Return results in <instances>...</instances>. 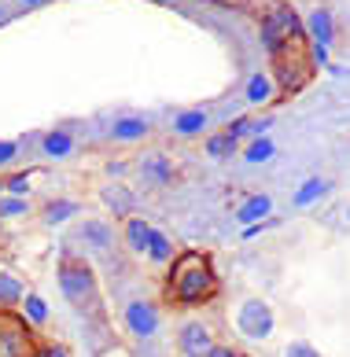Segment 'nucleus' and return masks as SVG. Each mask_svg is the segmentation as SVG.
Returning <instances> with one entry per match:
<instances>
[{
  "label": "nucleus",
  "mask_w": 350,
  "mask_h": 357,
  "mask_svg": "<svg viewBox=\"0 0 350 357\" xmlns=\"http://www.w3.org/2000/svg\"><path fill=\"white\" fill-rule=\"evenodd\" d=\"M19 214H26L22 199H4V203H0V218H19Z\"/></svg>",
  "instance_id": "obj_25"
},
{
  "label": "nucleus",
  "mask_w": 350,
  "mask_h": 357,
  "mask_svg": "<svg viewBox=\"0 0 350 357\" xmlns=\"http://www.w3.org/2000/svg\"><path fill=\"white\" fill-rule=\"evenodd\" d=\"M147 255H152L155 261H166V258H170V240H166L163 232H155V229H152V240H147Z\"/></svg>",
  "instance_id": "obj_23"
},
{
  "label": "nucleus",
  "mask_w": 350,
  "mask_h": 357,
  "mask_svg": "<svg viewBox=\"0 0 350 357\" xmlns=\"http://www.w3.org/2000/svg\"><path fill=\"white\" fill-rule=\"evenodd\" d=\"M233 148H236V137H233V133H221V137H210V140H207V155H210V158L233 155Z\"/></svg>",
  "instance_id": "obj_20"
},
{
  "label": "nucleus",
  "mask_w": 350,
  "mask_h": 357,
  "mask_svg": "<svg viewBox=\"0 0 350 357\" xmlns=\"http://www.w3.org/2000/svg\"><path fill=\"white\" fill-rule=\"evenodd\" d=\"M111 229H107V225L103 221H85L82 225V240L89 243V247H96V250H107V247H111Z\"/></svg>",
  "instance_id": "obj_13"
},
{
  "label": "nucleus",
  "mask_w": 350,
  "mask_h": 357,
  "mask_svg": "<svg viewBox=\"0 0 350 357\" xmlns=\"http://www.w3.org/2000/svg\"><path fill=\"white\" fill-rule=\"evenodd\" d=\"M236 328H240V335L251 339V342L269 339V335H273V328H277L269 302H262V298H247L244 306L236 310Z\"/></svg>",
  "instance_id": "obj_2"
},
{
  "label": "nucleus",
  "mask_w": 350,
  "mask_h": 357,
  "mask_svg": "<svg viewBox=\"0 0 350 357\" xmlns=\"http://www.w3.org/2000/svg\"><path fill=\"white\" fill-rule=\"evenodd\" d=\"M41 148H45V155H52V158H66L74 151V140H71V133H48L45 140H41Z\"/></svg>",
  "instance_id": "obj_16"
},
{
  "label": "nucleus",
  "mask_w": 350,
  "mask_h": 357,
  "mask_svg": "<svg viewBox=\"0 0 350 357\" xmlns=\"http://www.w3.org/2000/svg\"><path fill=\"white\" fill-rule=\"evenodd\" d=\"M30 342H26L22 328L15 321H0V357H26Z\"/></svg>",
  "instance_id": "obj_6"
},
{
  "label": "nucleus",
  "mask_w": 350,
  "mask_h": 357,
  "mask_svg": "<svg viewBox=\"0 0 350 357\" xmlns=\"http://www.w3.org/2000/svg\"><path fill=\"white\" fill-rule=\"evenodd\" d=\"M100 199L115 210V214H129L133 206H137V199H133V192L122 188V184H111V188H103L100 192Z\"/></svg>",
  "instance_id": "obj_9"
},
{
  "label": "nucleus",
  "mask_w": 350,
  "mask_h": 357,
  "mask_svg": "<svg viewBox=\"0 0 350 357\" xmlns=\"http://www.w3.org/2000/svg\"><path fill=\"white\" fill-rule=\"evenodd\" d=\"M15 298H26V287L15 280V276L0 273V302H15Z\"/></svg>",
  "instance_id": "obj_21"
},
{
  "label": "nucleus",
  "mask_w": 350,
  "mask_h": 357,
  "mask_svg": "<svg viewBox=\"0 0 350 357\" xmlns=\"http://www.w3.org/2000/svg\"><path fill=\"white\" fill-rule=\"evenodd\" d=\"M126 324L137 339H152L159 332V310L152 302H129L126 306Z\"/></svg>",
  "instance_id": "obj_4"
},
{
  "label": "nucleus",
  "mask_w": 350,
  "mask_h": 357,
  "mask_svg": "<svg viewBox=\"0 0 350 357\" xmlns=\"http://www.w3.org/2000/svg\"><path fill=\"white\" fill-rule=\"evenodd\" d=\"M26 317H30V324H45L48 317V306L37 295H26Z\"/></svg>",
  "instance_id": "obj_24"
},
{
  "label": "nucleus",
  "mask_w": 350,
  "mask_h": 357,
  "mask_svg": "<svg viewBox=\"0 0 350 357\" xmlns=\"http://www.w3.org/2000/svg\"><path fill=\"white\" fill-rule=\"evenodd\" d=\"M207 111H184V114H177L173 118V129H177L181 137H196V133H203L207 129Z\"/></svg>",
  "instance_id": "obj_11"
},
{
  "label": "nucleus",
  "mask_w": 350,
  "mask_h": 357,
  "mask_svg": "<svg viewBox=\"0 0 350 357\" xmlns=\"http://www.w3.org/2000/svg\"><path fill=\"white\" fill-rule=\"evenodd\" d=\"M22 4H26V8H37V4H45V0H22Z\"/></svg>",
  "instance_id": "obj_31"
},
{
  "label": "nucleus",
  "mask_w": 350,
  "mask_h": 357,
  "mask_svg": "<svg viewBox=\"0 0 350 357\" xmlns=\"http://www.w3.org/2000/svg\"><path fill=\"white\" fill-rule=\"evenodd\" d=\"M147 129L152 126H147L144 118H118V122L111 126V137L115 140H144Z\"/></svg>",
  "instance_id": "obj_10"
},
{
  "label": "nucleus",
  "mask_w": 350,
  "mask_h": 357,
  "mask_svg": "<svg viewBox=\"0 0 350 357\" xmlns=\"http://www.w3.org/2000/svg\"><path fill=\"white\" fill-rule=\"evenodd\" d=\"M41 357H66V350H48V354H41Z\"/></svg>",
  "instance_id": "obj_30"
},
{
  "label": "nucleus",
  "mask_w": 350,
  "mask_h": 357,
  "mask_svg": "<svg viewBox=\"0 0 350 357\" xmlns=\"http://www.w3.org/2000/svg\"><path fill=\"white\" fill-rule=\"evenodd\" d=\"M59 287H63V295L71 298V302H85L92 291H96V280H92V269L89 266L66 258L63 266H59Z\"/></svg>",
  "instance_id": "obj_3"
},
{
  "label": "nucleus",
  "mask_w": 350,
  "mask_h": 357,
  "mask_svg": "<svg viewBox=\"0 0 350 357\" xmlns=\"http://www.w3.org/2000/svg\"><path fill=\"white\" fill-rule=\"evenodd\" d=\"M273 140H269V137H258V140H251L247 144V151H244V158H247V162L254 166V162H265V158H273Z\"/></svg>",
  "instance_id": "obj_19"
},
{
  "label": "nucleus",
  "mask_w": 350,
  "mask_h": 357,
  "mask_svg": "<svg viewBox=\"0 0 350 357\" xmlns=\"http://www.w3.org/2000/svg\"><path fill=\"white\" fill-rule=\"evenodd\" d=\"M284 357H321V354L309 347V342H291V347L284 350Z\"/></svg>",
  "instance_id": "obj_26"
},
{
  "label": "nucleus",
  "mask_w": 350,
  "mask_h": 357,
  "mask_svg": "<svg viewBox=\"0 0 350 357\" xmlns=\"http://www.w3.org/2000/svg\"><path fill=\"white\" fill-rule=\"evenodd\" d=\"M273 96V82H269V74H251L247 82V103H265Z\"/></svg>",
  "instance_id": "obj_17"
},
{
  "label": "nucleus",
  "mask_w": 350,
  "mask_h": 357,
  "mask_svg": "<svg viewBox=\"0 0 350 357\" xmlns=\"http://www.w3.org/2000/svg\"><path fill=\"white\" fill-rule=\"evenodd\" d=\"M328 188H332L328 181H321V177H309V181L302 184V188L295 192V206H309V203H317L321 195H328Z\"/></svg>",
  "instance_id": "obj_14"
},
{
  "label": "nucleus",
  "mask_w": 350,
  "mask_h": 357,
  "mask_svg": "<svg viewBox=\"0 0 350 357\" xmlns=\"http://www.w3.org/2000/svg\"><path fill=\"white\" fill-rule=\"evenodd\" d=\"M15 155H19V144H15V140H0V166L11 162Z\"/></svg>",
  "instance_id": "obj_27"
},
{
  "label": "nucleus",
  "mask_w": 350,
  "mask_h": 357,
  "mask_svg": "<svg viewBox=\"0 0 350 357\" xmlns=\"http://www.w3.org/2000/svg\"><path fill=\"white\" fill-rule=\"evenodd\" d=\"M321 225H328L332 232H350V203H335L328 214H321Z\"/></svg>",
  "instance_id": "obj_15"
},
{
  "label": "nucleus",
  "mask_w": 350,
  "mask_h": 357,
  "mask_svg": "<svg viewBox=\"0 0 350 357\" xmlns=\"http://www.w3.org/2000/svg\"><path fill=\"white\" fill-rule=\"evenodd\" d=\"M181 350L188 357H207L214 350V339H210V328L199 324V321H188L181 328Z\"/></svg>",
  "instance_id": "obj_5"
},
{
  "label": "nucleus",
  "mask_w": 350,
  "mask_h": 357,
  "mask_svg": "<svg viewBox=\"0 0 350 357\" xmlns=\"http://www.w3.org/2000/svg\"><path fill=\"white\" fill-rule=\"evenodd\" d=\"M78 214V203H71V199H63V203H52L48 210H45V221L48 225H59V221H66V218H74Z\"/></svg>",
  "instance_id": "obj_22"
},
{
  "label": "nucleus",
  "mask_w": 350,
  "mask_h": 357,
  "mask_svg": "<svg viewBox=\"0 0 350 357\" xmlns=\"http://www.w3.org/2000/svg\"><path fill=\"white\" fill-rule=\"evenodd\" d=\"M140 169H144V177H152L155 184H166L173 174H170V162L166 158H159V155H147L144 162H140Z\"/></svg>",
  "instance_id": "obj_18"
},
{
  "label": "nucleus",
  "mask_w": 350,
  "mask_h": 357,
  "mask_svg": "<svg viewBox=\"0 0 350 357\" xmlns=\"http://www.w3.org/2000/svg\"><path fill=\"white\" fill-rule=\"evenodd\" d=\"M207 357H236V354H233V350H225V347H214Z\"/></svg>",
  "instance_id": "obj_29"
},
{
  "label": "nucleus",
  "mask_w": 350,
  "mask_h": 357,
  "mask_svg": "<svg viewBox=\"0 0 350 357\" xmlns=\"http://www.w3.org/2000/svg\"><path fill=\"white\" fill-rule=\"evenodd\" d=\"M8 188L15 192V195H22V192H30V181H26V177H15V181L8 184Z\"/></svg>",
  "instance_id": "obj_28"
},
{
  "label": "nucleus",
  "mask_w": 350,
  "mask_h": 357,
  "mask_svg": "<svg viewBox=\"0 0 350 357\" xmlns=\"http://www.w3.org/2000/svg\"><path fill=\"white\" fill-rule=\"evenodd\" d=\"M306 30H309V37H314V45H332V11L328 8H314L309 11V19H306Z\"/></svg>",
  "instance_id": "obj_7"
},
{
  "label": "nucleus",
  "mask_w": 350,
  "mask_h": 357,
  "mask_svg": "<svg viewBox=\"0 0 350 357\" xmlns=\"http://www.w3.org/2000/svg\"><path fill=\"white\" fill-rule=\"evenodd\" d=\"M214 287H218V280L199 255H184L181 266L173 269V291L181 295V302H203L214 295Z\"/></svg>",
  "instance_id": "obj_1"
},
{
  "label": "nucleus",
  "mask_w": 350,
  "mask_h": 357,
  "mask_svg": "<svg viewBox=\"0 0 350 357\" xmlns=\"http://www.w3.org/2000/svg\"><path fill=\"white\" fill-rule=\"evenodd\" d=\"M0 192H4V181H0Z\"/></svg>",
  "instance_id": "obj_32"
},
{
  "label": "nucleus",
  "mask_w": 350,
  "mask_h": 357,
  "mask_svg": "<svg viewBox=\"0 0 350 357\" xmlns=\"http://www.w3.org/2000/svg\"><path fill=\"white\" fill-rule=\"evenodd\" d=\"M147 240H152V225H144L140 218H129V225H126V243H129V250L144 255Z\"/></svg>",
  "instance_id": "obj_12"
},
{
  "label": "nucleus",
  "mask_w": 350,
  "mask_h": 357,
  "mask_svg": "<svg viewBox=\"0 0 350 357\" xmlns=\"http://www.w3.org/2000/svg\"><path fill=\"white\" fill-rule=\"evenodd\" d=\"M269 210H273V199H269V195H251V199L236 210V221L240 225H254V221H262Z\"/></svg>",
  "instance_id": "obj_8"
}]
</instances>
